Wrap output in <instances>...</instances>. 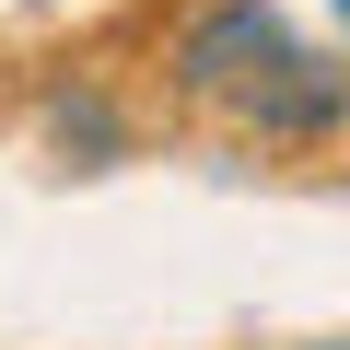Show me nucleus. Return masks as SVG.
<instances>
[{"label":"nucleus","mask_w":350,"mask_h":350,"mask_svg":"<svg viewBox=\"0 0 350 350\" xmlns=\"http://www.w3.org/2000/svg\"><path fill=\"white\" fill-rule=\"evenodd\" d=\"M175 94L187 105H234L257 140H304V129H338L350 117V70L292 47L269 0H211V12H187V36H175Z\"/></svg>","instance_id":"f257e3e1"},{"label":"nucleus","mask_w":350,"mask_h":350,"mask_svg":"<svg viewBox=\"0 0 350 350\" xmlns=\"http://www.w3.org/2000/svg\"><path fill=\"white\" fill-rule=\"evenodd\" d=\"M338 12H350V0H338Z\"/></svg>","instance_id":"f03ea898"}]
</instances>
